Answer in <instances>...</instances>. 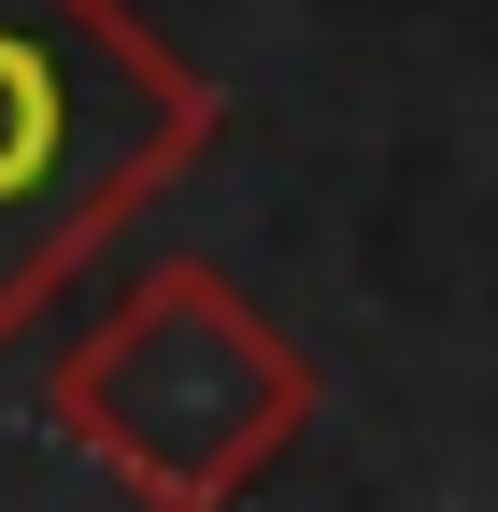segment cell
<instances>
[{"mask_svg":"<svg viewBox=\"0 0 498 512\" xmlns=\"http://www.w3.org/2000/svg\"><path fill=\"white\" fill-rule=\"evenodd\" d=\"M43 427L86 470H114L143 512H242V484L314 427V356L214 256H171L57 356Z\"/></svg>","mask_w":498,"mask_h":512,"instance_id":"cell-2","label":"cell"},{"mask_svg":"<svg viewBox=\"0 0 498 512\" xmlns=\"http://www.w3.org/2000/svg\"><path fill=\"white\" fill-rule=\"evenodd\" d=\"M214 128V72L129 0H0V356L143 200L214 157Z\"/></svg>","mask_w":498,"mask_h":512,"instance_id":"cell-1","label":"cell"}]
</instances>
